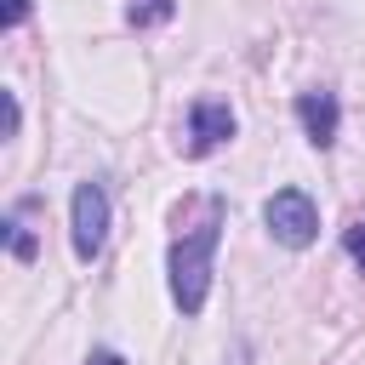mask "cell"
<instances>
[{
    "mask_svg": "<svg viewBox=\"0 0 365 365\" xmlns=\"http://www.w3.org/2000/svg\"><path fill=\"white\" fill-rule=\"evenodd\" d=\"M297 120H302V131H308L314 148H331L336 143V125H342V108H336L331 91H302L297 97Z\"/></svg>",
    "mask_w": 365,
    "mask_h": 365,
    "instance_id": "5b68a950",
    "label": "cell"
},
{
    "mask_svg": "<svg viewBox=\"0 0 365 365\" xmlns=\"http://www.w3.org/2000/svg\"><path fill=\"white\" fill-rule=\"evenodd\" d=\"M171 11H177L171 0H131V23H137V29H148V23H165Z\"/></svg>",
    "mask_w": 365,
    "mask_h": 365,
    "instance_id": "52a82bcc",
    "label": "cell"
},
{
    "mask_svg": "<svg viewBox=\"0 0 365 365\" xmlns=\"http://www.w3.org/2000/svg\"><path fill=\"white\" fill-rule=\"evenodd\" d=\"M91 365H125V359H120V354H108V348H97V354H91Z\"/></svg>",
    "mask_w": 365,
    "mask_h": 365,
    "instance_id": "8fae6325",
    "label": "cell"
},
{
    "mask_svg": "<svg viewBox=\"0 0 365 365\" xmlns=\"http://www.w3.org/2000/svg\"><path fill=\"white\" fill-rule=\"evenodd\" d=\"M23 17H29V0H6V11H0V23H6V29H17Z\"/></svg>",
    "mask_w": 365,
    "mask_h": 365,
    "instance_id": "9c48e42d",
    "label": "cell"
},
{
    "mask_svg": "<svg viewBox=\"0 0 365 365\" xmlns=\"http://www.w3.org/2000/svg\"><path fill=\"white\" fill-rule=\"evenodd\" d=\"M17 125H23V108H17V97L6 91V137H17Z\"/></svg>",
    "mask_w": 365,
    "mask_h": 365,
    "instance_id": "30bf717a",
    "label": "cell"
},
{
    "mask_svg": "<svg viewBox=\"0 0 365 365\" xmlns=\"http://www.w3.org/2000/svg\"><path fill=\"white\" fill-rule=\"evenodd\" d=\"M342 245H348V257H354V262L365 268V217H359V222H354V228L342 234Z\"/></svg>",
    "mask_w": 365,
    "mask_h": 365,
    "instance_id": "ba28073f",
    "label": "cell"
},
{
    "mask_svg": "<svg viewBox=\"0 0 365 365\" xmlns=\"http://www.w3.org/2000/svg\"><path fill=\"white\" fill-rule=\"evenodd\" d=\"M262 222H268V234H274L279 245H291V251L314 245V234H319V211H314V200H308L302 188H279V194L262 205Z\"/></svg>",
    "mask_w": 365,
    "mask_h": 365,
    "instance_id": "7a4b0ae2",
    "label": "cell"
},
{
    "mask_svg": "<svg viewBox=\"0 0 365 365\" xmlns=\"http://www.w3.org/2000/svg\"><path fill=\"white\" fill-rule=\"evenodd\" d=\"M217 240H222V222H217V211H211V217H205L200 228H188V234L171 245V257H165V268H171V297H177L182 314H200V308H205Z\"/></svg>",
    "mask_w": 365,
    "mask_h": 365,
    "instance_id": "6da1fadb",
    "label": "cell"
},
{
    "mask_svg": "<svg viewBox=\"0 0 365 365\" xmlns=\"http://www.w3.org/2000/svg\"><path fill=\"white\" fill-rule=\"evenodd\" d=\"M234 137V114H228V103H194L188 108V154H211L217 143H228Z\"/></svg>",
    "mask_w": 365,
    "mask_h": 365,
    "instance_id": "277c9868",
    "label": "cell"
},
{
    "mask_svg": "<svg viewBox=\"0 0 365 365\" xmlns=\"http://www.w3.org/2000/svg\"><path fill=\"white\" fill-rule=\"evenodd\" d=\"M6 245H11V257H34V234H29V222H23V205H17V217L6 222Z\"/></svg>",
    "mask_w": 365,
    "mask_h": 365,
    "instance_id": "8992f818",
    "label": "cell"
},
{
    "mask_svg": "<svg viewBox=\"0 0 365 365\" xmlns=\"http://www.w3.org/2000/svg\"><path fill=\"white\" fill-rule=\"evenodd\" d=\"M103 240H108V194H103V182H80L74 188V257L91 262L103 251Z\"/></svg>",
    "mask_w": 365,
    "mask_h": 365,
    "instance_id": "3957f363",
    "label": "cell"
}]
</instances>
